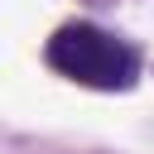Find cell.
I'll return each mask as SVG.
<instances>
[{"mask_svg": "<svg viewBox=\"0 0 154 154\" xmlns=\"http://www.w3.org/2000/svg\"><path fill=\"white\" fill-rule=\"evenodd\" d=\"M43 58L58 77L77 87H96V91H125L140 77V53L101 24H63L48 38Z\"/></svg>", "mask_w": 154, "mask_h": 154, "instance_id": "cell-1", "label": "cell"}]
</instances>
